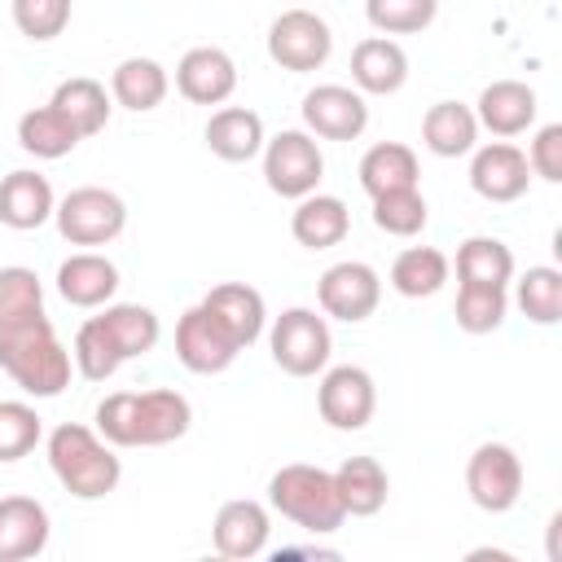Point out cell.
I'll use <instances>...</instances> for the list:
<instances>
[{"label":"cell","mask_w":562,"mask_h":562,"mask_svg":"<svg viewBox=\"0 0 562 562\" xmlns=\"http://www.w3.org/2000/svg\"><path fill=\"white\" fill-rule=\"evenodd\" d=\"M158 338H162V325H158L154 307H145V303H105L97 316H88L75 329L70 360H75L79 378L105 382L127 360L149 356L158 347Z\"/></svg>","instance_id":"obj_1"},{"label":"cell","mask_w":562,"mask_h":562,"mask_svg":"<svg viewBox=\"0 0 562 562\" xmlns=\"http://www.w3.org/2000/svg\"><path fill=\"white\" fill-rule=\"evenodd\" d=\"M97 435L114 448H162L189 435L193 404L176 386L154 391H114L92 413Z\"/></svg>","instance_id":"obj_2"},{"label":"cell","mask_w":562,"mask_h":562,"mask_svg":"<svg viewBox=\"0 0 562 562\" xmlns=\"http://www.w3.org/2000/svg\"><path fill=\"white\" fill-rule=\"evenodd\" d=\"M0 369L35 400H53L70 386V351L61 347L44 312L0 325Z\"/></svg>","instance_id":"obj_3"},{"label":"cell","mask_w":562,"mask_h":562,"mask_svg":"<svg viewBox=\"0 0 562 562\" xmlns=\"http://www.w3.org/2000/svg\"><path fill=\"white\" fill-rule=\"evenodd\" d=\"M48 470L75 501H101L119 487L123 461L114 457V443H105L92 426L61 422L48 435Z\"/></svg>","instance_id":"obj_4"},{"label":"cell","mask_w":562,"mask_h":562,"mask_svg":"<svg viewBox=\"0 0 562 562\" xmlns=\"http://www.w3.org/2000/svg\"><path fill=\"white\" fill-rule=\"evenodd\" d=\"M268 505L312 536H334L347 518L334 474L321 465H307V461H290L268 479Z\"/></svg>","instance_id":"obj_5"},{"label":"cell","mask_w":562,"mask_h":562,"mask_svg":"<svg viewBox=\"0 0 562 562\" xmlns=\"http://www.w3.org/2000/svg\"><path fill=\"white\" fill-rule=\"evenodd\" d=\"M268 347H272V364L290 378H316L329 364L334 338L321 312L312 307H285L272 329H268Z\"/></svg>","instance_id":"obj_6"},{"label":"cell","mask_w":562,"mask_h":562,"mask_svg":"<svg viewBox=\"0 0 562 562\" xmlns=\"http://www.w3.org/2000/svg\"><path fill=\"white\" fill-rule=\"evenodd\" d=\"M53 220L70 246H110L127 228V202L114 189L79 184L57 202Z\"/></svg>","instance_id":"obj_7"},{"label":"cell","mask_w":562,"mask_h":562,"mask_svg":"<svg viewBox=\"0 0 562 562\" xmlns=\"http://www.w3.org/2000/svg\"><path fill=\"white\" fill-rule=\"evenodd\" d=\"M321 176H325V154L312 132L285 127L272 140H263V180L277 198L299 202V198L316 193Z\"/></svg>","instance_id":"obj_8"},{"label":"cell","mask_w":562,"mask_h":562,"mask_svg":"<svg viewBox=\"0 0 562 562\" xmlns=\"http://www.w3.org/2000/svg\"><path fill=\"white\" fill-rule=\"evenodd\" d=\"M334 53V31L321 13L312 9H285L272 18L268 26V57L290 70V75H307V70H321Z\"/></svg>","instance_id":"obj_9"},{"label":"cell","mask_w":562,"mask_h":562,"mask_svg":"<svg viewBox=\"0 0 562 562\" xmlns=\"http://www.w3.org/2000/svg\"><path fill=\"white\" fill-rule=\"evenodd\" d=\"M246 347L233 338V329L202 303H193L180 321H176V360L189 369V373H224Z\"/></svg>","instance_id":"obj_10"},{"label":"cell","mask_w":562,"mask_h":562,"mask_svg":"<svg viewBox=\"0 0 562 562\" xmlns=\"http://www.w3.org/2000/svg\"><path fill=\"white\" fill-rule=\"evenodd\" d=\"M465 492L483 514H509L522 496V461L509 443H479L465 461Z\"/></svg>","instance_id":"obj_11"},{"label":"cell","mask_w":562,"mask_h":562,"mask_svg":"<svg viewBox=\"0 0 562 562\" xmlns=\"http://www.w3.org/2000/svg\"><path fill=\"white\" fill-rule=\"evenodd\" d=\"M316 408H321V422L334 430H364L378 408L373 373L360 364H334V369L325 364L316 386Z\"/></svg>","instance_id":"obj_12"},{"label":"cell","mask_w":562,"mask_h":562,"mask_svg":"<svg viewBox=\"0 0 562 562\" xmlns=\"http://www.w3.org/2000/svg\"><path fill=\"white\" fill-rule=\"evenodd\" d=\"M316 299H321V312L334 316V321H347V325H360L378 312L382 303V277L373 263L364 259H342V263H329L316 281Z\"/></svg>","instance_id":"obj_13"},{"label":"cell","mask_w":562,"mask_h":562,"mask_svg":"<svg viewBox=\"0 0 562 562\" xmlns=\"http://www.w3.org/2000/svg\"><path fill=\"white\" fill-rule=\"evenodd\" d=\"M303 127L321 140H356L369 127V101L347 83H316L303 97Z\"/></svg>","instance_id":"obj_14"},{"label":"cell","mask_w":562,"mask_h":562,"mask_svg":"<svg viewBox=\"0 0 562 562\" xmlns=\"http://www.w3.org/2000/svg\"><path fill=\"white\" fill-rule=\"evenodd\" d=\"M470 189L483 202H518L531 184V167L527 154L509 140H492V145H474L470 149Z\"/></svg>","instance_id":"obj_15"},{"label":"cell","mask_w":562,"mask_h":562,"mask_svg":"<svg viewBox=\"0 0 562 562\" xmlns=\"http://www.w3.org/2000/svg\"><path fill=\"white\" fill-rule=\"evenodd\" d=\"M176 92L193 105H224L237 92V61L215 44H198L176 61Z\"/></svg>","instance_id":"obj_16"},{"label":"cell","mask_w":562,"mask_h":562,"mask_svg":"<svg viewBox=\"0 0 562 562\" xmlns=\"http://www.w3.org/2000/svg\"><path fill=\"white\" fill-rule=\"evenodd\" d=\"M268 531H272V518L259 501L241 496V501H224L215 509V522H211V544L220 558H259L268 549Z\"/></svg>","instance_id":"obj_17"},{"label":"cell","mask_w":562,"mask_h":562,"mask_svg":"<svg viewBox=\"0 0 562 562\" xmlns=\"http://www.w3.org/2000/svg\"><path fill=\"white\" fill-rule=\"evenodd\" d=\"M536 110H540V101H536V88L531 83H522V79H492L483 92H479V101H474V119H479V127H487L492 136H522L531 123H536Z\"/></svg>","instance_id":"obj_18"},{"label":"cell","mask_w":562,"mask_h":562,"mask_svg":"<svg viewBox=\"0 0 562 562\" xmlns=\"http://www.w3.org/2000/svg\"><path fill=\"white\" fill-rule=\"evenodd\" d=\"M53 522L35 496H0V562H26L48 549Z\"/></svg>","instance_id":"obj_19"},{"label":"cell","mask_w":562,"mask_h":562,"mask_svg":"<svg viewBox=\"0 0 562 562\" xmlns=\"http://www.w3.org/2000/svg\"><path fill=\"white\" fill-rule=\"evenodd\" d=\"M53 211H57V193H53L48 176H40L31 167H18L0 180V224L4 228L31 233V228L48 224Z\"/></svg>","instance_id":"obj_20"},{"label":"cell","mask_w":562,"mask_h":562,"mask_svg":"<svg viewBox=\"0 0 562 562\" xmlns=\"http://www.w3.org/2000/svg\"><path fill=\"white\" fill-rule=\"evenodd\" d=\"M408 79V53L391 35H369L351 48V83L369 97H391Z\"/></svg>","instance_id":"obj_21"},{"label":"cell","mask_w":562,"mask_h":562,"mask_svg":"<svg viewBox=\"0 0 562 562\" xmlns=\"http://www.w3.org/2000/svg\"><path fill=\"white\" fill-rule=\"evenodd\" d=\"M114 290H119V268L97 250H79L57 263V294L70 307H105Z\"/></svg>","instance_id":"obj_22"},{"label":"cell","mask_w":562,"mask_h":562,"mask_svg":"<svg viewBox=\"0 0 562 562\" xmlns=\"http://www.w3.org/2000/svg\"><path fill=\"white\" fill-rule=\"evenodd\" d=\"M206 149L224 162H250L263 154V119L250 105H220L206 119Z\"/></svg>","instance_id":"obj_23"},{"label":"cell","mask_w":562,"mask_h":562,"mask_svg":"<svg viewBox=\"0 0 562 562\" xmlns=\"http://www.w3.org/2000/svg\"><path fill=\"white\" fill-rule=\"evenodd\" d=\"M290 233L307 250H329L351 233V211L334 193H307V198H299V206L290 215Z\"/></svg>","instance_id":"obj_24"},{"label":"cell","mask_w":562,"mask_h":562,"mask_svg":"<svg viewBox=\"0 0 562 562\" xmlns=\"http://www.w3.org/2000/svg\"><path fill=\"white\" fill-rule=\"evenodd\" d=\"M167 88H171V79L162 70V61H154V57H123L110 70V101L132 114L158 110L167 101Z\"/></svg>","instance_id":"obj_25"},{"label":"cell","mask_w":562,"mask_h":562,"mask_svg":"<svg viewBox=\"0 0 562 562\" xmlns=\"http://www.w3.org/2000/svg\"><path fill=\"white\" fill-rule=\"evenodd\" d=\"M422 145L435 158H461L479 145V119L461 101H435L422 114Z\"/></svg>","instance_id":"obj_26"},{"label":"cell","mask_w":562,"mask_h":562,"mask_svg":"<svg viewBox=\"0 0 562 562\" xmlns=\"http://www.w3.org/2000/svg\"><path fill=\"white\" fill-rule=\"evenodd\" d=\"M334 487H338L342 514H351V518H373V514L386 505L391 479H386V470H382L378 457H347V461L334 470Z\"/></svg>","instance_id":"obj_27"},{"label":"cell","mask_w":562,"mask_h":562,"mask_svg":"<svg viewBox=\"0 0 562 562\" xmlns=\"http://www.w3.org/2000/svg\"><path fill=\"white\" fill-rule=\"evenodd\" d=\"M202 307H211V312L233 329V338H237L241 347H250V342L263 334V325H268L263 294H259L255 285H246V281H224V285L206 290Z\"/></svg>","instance_id":"obj_28"},{"label":"cell","mask_w":562,"mask_h":562,"mask_svg":"<svg viewBox=\"0 0 562 562\" xmlns=\"http://www.w3.org/2000/svg\"><path fill=\"white\" fill-rule=\"evenodd\" d=\"M356 176H360V189L369 198H378V193H391V189H413L422 167H417V154L404 140H378V145L364 149Z\"/></svg>","instance_id":"obj_29"},{"label":"cell","mask_w":562,"mask_h":562,"mask_svg":"<svg viewBox=\"0 0 562 562\" xmlns=\"http://www.w3.org/2000/svg\"><path fill=\"white\" fill-rule=\"evenodd\" d=\"M48 105H57V110L75 123V132H79L83 140L97 136V132L110 123V110H114L105 83H97V79H88V75L61 79V83L53 88V101H48Z\"/></svg>","instance_id":"obj_30"},{"label":"cell","mask_w":562,"mask_h":562,"mask_svg":"<svg viewBox=\"0 0 562 562\" xmlns=\"http://www.w3.org/2000/svg\"><path fill=\"white\" fill-rule=\"evenodd\" d=\"M83 136L75 132V123L57 110V105H35L18 119V145L31 158H66Z\"/></svg>","instance_id":"obj_31"},{"label":"cell","mask_w":562,"mask_h":562,"mask_svg":"<svg viewBox=\"0 0 562 562\" xmlns=\"http://www.w3.org/2000/svg\"><path fill=\"white\" fill-rule=\"evenodd\" d=\"M448 285V255L435 246H408L391 263V290L404 299H430Z\"/></svg>","instance_id":"obj_32"},{"label":"cell","mask_w":562,"mask_h":562,"mask_svg":"<svg viewBox=\"0 0 562 562\" xmlns=\"http://www.w3.org/2000/svg\"><path fill=\"white\" fill-rule=\"evenodd\" d=\"M514 250L501 237H465L457 246V281L461 285H509Z\"/></svg>","instance_id":"obj_33"},{"label":"cell","mask_w":562,"mask_h":562,"mask_svg":"<svg viewBox=\"0 0 562 562\" xmlns=\"http://www.w3.org/2000/svg\"><path fill=\"white\" fill-rule=\"evenodd\" d=\"M514 303H518V312H522L531 325H558V321H562V272L549 268V263L527 268V272L518 277Z\"/></svg>","instance_id":"obj_34"},{"label":"cell","mask_w":562,"mask_h":562,"mask_svg":"<svg viewBox=\"0 0 562 562\" xmlns=\"http://www.w3.org/2000/svg\"><path fill=\"white\" fill-rule=\"evenodd\" d=\"M505 312H509V294L505 285H457V325L465 334H492L505 325Z\"/></svg>","instance_id":"obj_35"},{"label":"cell","mask_w":562,"mask_h":562,"mask_svg":"<svg viewBox=\"0 0 562 562\" xmlns=\"http://www.w3.org/2000/svg\"><path fill=\"white\" fill-rule=\"evenodd\" d=\"M40 439H44V417L22 400H0V465L31 457Z\"/></svg>","instance_id":"obj_36"},{"label":"cell","mask_w":562,"mask_h":562,"mask_svg":"<svg viewBox=\"0 0 562 562\" xmlns=\"http://www.w3.org/2000/svg\"><path fill=\"white\" fill-rule=\"evenodd\" d=\"M426 220H430V211H426V198L417 193V184L373 198V224L391 237H417L426 228Z\"/></svg>","instance_id":"obj_37"},{"label":"cell","mask_w":562,"mask_h":562,"mask_svg":"<svg viewBox=\"0 0 562 562\" xmlns=\"http://www.w3.org/2000/svg\"><path fill=\"white\" fill-rule=\"evenodd\" d=\"M439 0H364V18L382 35H417L435 22Z\"/></svg>","instance_id":"obj_38"},{"label":"cell","mask_w":562,"mask_h":562,"mask_svg":"<svg viewBox=\"0 0 562 562\" xmlns=\"http://www.w3.org/2000/svg\"><path fill=\"white\" fill-rule=\"evenodd\" d=\"M35 312H44V281L22 263L0 268V325L35 316Z\"/></svg>","instance_id":"obj_39"},{"label":"cell","mask_w":562,"mask_h":562,"mask_svg":"<svg viewBox=\"0 0 562 562\" xmlns=\"http://www.w3.org/2000/svg\"><path fill=\"white\" fill-rule=\"evenodd\" d=\"M9 13L13 26L35 44L57 40L70 26V0H9Z\"/></svg>","instance_id":"obj_40"},{"label":"cell","mask_w":562,"mask_h":562,"mask_svg":"<svg viewBox=\"0 0 562 562\" xmlns=\"http://www.w3.org/2000/svg\"><path fill=\"white\" fill-rule=\"evenodd\" d=\"M527 167H531V176H540V180H549V184L562 180V123H544V127L531 136Z\"/></svg>","instance_id":"obj_41"}]
</instances>
